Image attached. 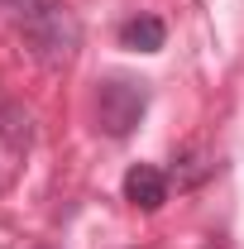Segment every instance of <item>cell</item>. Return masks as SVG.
<instances>
[{"instance_id": "6da1fadb", "label": "cell", "mask_w": 244, "mask_h": 249, "mask_svg": "<svg viewBox=\"0 0 244 249\" xmlns=\"http://www.w3.org/2000/svg\"><path fill=\"white\" fill-rule=\"evenodd\" d=\"M24 38H29V48H34L38 62L67 67L72 53H77V43H82V24H77V15L67 5L43 0V5H34L29 15H24Z\"/></svg>"}, {"instance_id": "7a4b0ae2", "label": "cell", "mask_w": 244, "mask_h": 249, "mask_svg": "<svg viewBox=\"0 0 244 249\" xmlns=\"http://www.w3.org/2000/svg\"><path fill=\"white\" fill-rule=\"evenodd\" d=\"M144 110H149V87L144 82H134V77H105L101 82V91H96V124L110 139H124L144 120Z\"/></svg>"}, {"instance_id": "3957f363", "label": "cell", "mask_w": 244, "mask_h": 249, "mask_svg": "<svg viewBox=\"0 0 244 249\" xmlns=\"http://www.w3.org/2000/svg\"><path fill=\"white\" fill-rule=\"evenodd\" d=\"M124 201L139 206V211H158L168 201V178L153 168V163H134L124 173Z\"/></svg>"}, {"instance_id": "277c9868", "label": "cell", "mask_w": 244, "mask_h": 249, "mask_svg": "<svg viewBox=\"0 0 244 249\" xmlns=\"http://www.w3.org/2000/svg\"><path fill=\"white\" fill-rule=\"evenodd\" d=\"M163 38H168V29H163V19H153V15H134V19L120 24V43L129 53H158Z\"/></svg>"}, {"instance_id": "5b68a950", "label": "cell", "mask_w": 244, "mask_h": 249, "mask_svg": "<svg viewBox=\"0 0 244 249\" xmlns=\"http://www.w3.org/2000/svg\"><path fill=\"white\" fill-rule=\"evenodd\" d=\"M0 5H24V0H0Z\"/></svg>"}]
</instances>
